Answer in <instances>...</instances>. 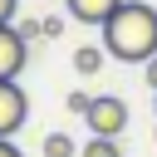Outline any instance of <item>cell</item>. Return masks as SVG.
<instances>
[{"label": "cell", "mask_w": 157, "mask_h": 157, "mask_svg": "<svg viewBox=\"0 0 157 157\" xmlns=\"http://www.w3.org/2000/svg\"><path fill=\"white\" fill-rule=\"evenodd\" d=\"M103 49L123 64H147L157 54V10L142 0H123L103 25Z\"/></svg>", "instance_id": "1"}, {"label": "cell", "mask_w": 157, "mask_h": 157, "mask_svg": "<svg viewBox=\"0 0 157 157\" xmlns=\"http://www.w3.org/2000/svg\"><path fill=\"white\" fill-rule=\"evenodd\" d=\"M0 157H25V152H20V147H15L10 137H0Z\"/></svg>", "instance_id": "13"}, {"label": "cell", "mask_w": 157, "mask_h": 157, "mask_svg": "<svg viewBox=\"0 0 157 157\" xmlns=\"http://www.w3.org/2000/svg\"><path fill=\"white\" fill-rule=\"evenodd\" d=\"M78 157H123V147H118V137H88L78 147Z\"/></svg>", "instance_id": "7"}, {"label": "cell", "mask_w": 157, "mask_h": 157, "mask_svg": "<svg viewBox=\"0 0 157 157\" xmlns=\"http://www.w3.org/2000/svg\"><path fill=\"white\" fill-rule=\"evenodd\" d=\"M83 123H88L93 137H123V128H128V103H123L118 93H98V98L88 103Z\"/></svg>", "instance_id": "2"}, {"label": "cell", "mask_w": 157, "mask_h": 157, "mask_svg": "<svg viewBox=\"0 0 157 157\" xmlns=\"http://www.w3.org/2000/svg\"><path fill=\"white\" fill-rule=\"evenodd\" d=\"M142 78H147V83H152V93H157V54H152V59L142 64Z\"/></svg>", "instance_id": "10"}, {"label": "cell", "mask_w": 157, "mask_h": 157, "mask_svg": "<svg viewBox=\"0 0 157 157\" xmlns=\"http://www.w3.org/2000/svg\"><path fill=\"white\" fill-rule=\"evenodd\" d=\"M44 157H78V147H74L69 132H49L44 137Z\"/></svg>", "instance_id": "8"}, {"label": "cell", "mask_w": 157, "mask_h": 157, "mask_svg": "<svg viewBox=\"0 0 157 157\" xmlns=\"http://www.w3.org/2000/svg\"><path fill=\"white\" fill-rule=\"evenodd\" d=\"M15 5H20V0H0V25H10V15H15Z\"/></svg>", "instance_id": "12"}, {"label": "cell", "mask_w": 157, "mask_h": 157, "mask_svg": "<svg viewBox=\"0 0 157 157\" xmlns=\"http://www.w3.org/2000/svg\"><path fill=\"white\" fill-rule=\"evenodd\" d=\"M25 59H29V44L20 39V29L15 25H0V78H20Z\"/></svg>", "instance_id": "4"}, {"label": "cell", "mask_w": 157, "mask_h": 157, "mask_svg": "<svg viewBox=\"0 0 157 157\" xmlns=\"http://www.w3.org/2000/svg\"><path fill=\"white\" fill-rule=\"evenodd\" d=\"M29 118V98L15 78H0V137H15Z\"/></svg>", "instance_id": "3"}, {"label": "cell", "mask_w": 157, "mask_h": 157, "mask_svg": "<svg viewBox=\"0 0 157 157\" xmlns=\"http://www.w3.org/2000/svg\"><path fill=\"white\" fill-rule=\"evenodd\" d=\"M34 34H44V29H39V25H34V20H25V25H20V39H25V44H29V39H34Z\"/></svg>", "instance_id": "11"}, {"label": "cell", "mask_w": 157, "mask_h": 157, "mask_svg": "<svg viewBox=\"0 0 157 157\" xmlns=\"http://www.w3.org/2000/svg\"><path fill=\"white\" fill-rule=\"evenodd\" d=\"M88 103H93V93H83V88H74V93H69V113H78V118L88 113Z\"/></svg>", "instance_id": "9"}, {"label": "cell", "mask_w": 157, "mask_h": 157, "mask_svg": "<svg viewBox=\"0 0 157 157\" xmlns=\"http://www.w3.org/2000/svg\"><path fill=\"white\" fill-rule=\"evenodd\" d=\"M103 59H108L103 44H78V49H74V74H78V78H93V74L103 69Z\"/></svg>", "instance_id": "6"}, {"label": "cell", "mask_w": 157, "mask_h": 157, "mask_svg": "<svg viewBox=\"0 0 157 157\" xmlns=\"http://www.w3.org/2000/svg\"><path fill=\"white\" fill-rule=\"evenodd\" d=\"M64 5H69V15H74L78 25H98V29H103L108 15H113L123 0H64Z\"/></svg>", "instance_id": "5"}]
</instances>
